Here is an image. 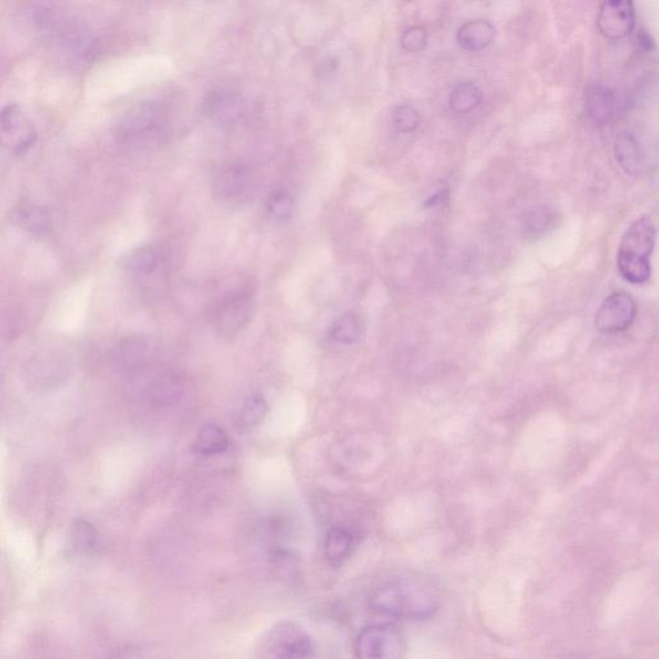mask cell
<instances>
[{
	"mask_svg": "<svg viewBox=\"0 0 659 659\" xmlns=\"http://www.w3.org/2000/svg\"><path fill=\"white\" fill-rule=\"evenodd\" d=\"M160 265V253L152 246L138 247L127 258V268L134 275H150Z\"/></svg>",
	"mask_w": 659,
	"mask_h": 659,
	"instance_id": "obj_20",
	"label": "cell"
},
{
	"mask_svg": "<svg viewBox=\"0 0 659 659\" xmlns=\"http://www.w3.org/2000/svg\"><path fill=\"white\" fill-rule=\"evenodd\" d=\"M204 110L213 121L232 125L240 120L244 112V99L240 93L228 88H216L204 100Z\"/></svg>",
	"mask_w": 659,
	"mask_h": 659,
	"instance_id": "obj_10",
	"label": "cell"
},
{
	"mask_svg": "<svg viewBox=\"0 0 659 659\" xmlns=\"http://www.w3.org/2000/svg\"><path fill=\"white\" fill-rule=\"evenodd\" d=\"M70 375V366L59 356L37 357L31 361L27 378L30 385L39 391H52L64 384V379Z\"/></svg>",
	"mask_w": 659,
	"mask_h": 659,
	"instance_id": "obj_11",
	"label": "cell"
},
{
	"mask_svg": "<svg viewBox=\"0 0 659 659\" xmlns=\"http://www.w3.org/2000/svg\"><path fill=\"white\" fill-rule=\"evenodd\" d=\"M146 354V340L142 337H133L122 341L119 350V362L125 369H131L141 363Z\"/></svg>",
	"mask_w": 659,
	"mask_h": 659,
	"instance_id": "obj_23",
	"label": "cell"
},
{
	"mask_svg": "<svg viewBox=\"0 0 659 659\" xmlns=\"http://www.w3.org/2000/svg\"><path fill=\"white\" fill-rule=\"evenodd\" d=\"M97 539H99V533L92 523L86 519H78L72 524L71 541L78 551L93 550L94 546L97 545Z\"/></svg>",
	"mask_w": 659,
	"mask_h": 659,
	"instance_id": "obj_22",
	"label": "cell"
},
{
	"mask_svg": "<svg viewBox=\"0 0 659 659\" xmlns=\"http://www.w3.org/2000/svg\"><path fill=\"white\" fill-rule=\"evenodd\" d=\"M635 8L629 0H611L602 3L599 9L598 29L610 40L623 39L635 27Z\"/></svg>",
	"mask_w": 659,
	"mask_h": 659,
	"instance_id": "obj_9",
	"label": "cell"
},
{
	"mask_svg": "<svg viewBox=\"0 0 659 659\" xmlns=\"http://www.w3.org/2000/svg\"><path fill=\"white\" fill-rule=\"evenodd\" d=\"M171 127V115L162 100L138 103L125 115L120 125V137L125 143L136 147H152L164 142Z\"/></svg>",
	"mask_w": 659,
	"mask_h": 659,
	"instance_id": "obj_3",
	"label": "cell"
},
{
	"mask_svg": "<svg viewBox=\"0 0 659 659\" xmlns=\"http://www.w3.org/2000/svg\"><path fill=\"white\" fill-rule=\"evenodd\" d=\"M258 184L256 173L241 162L223 164L216 171L213 188L219 199L225 201H244L249 199Z\"/></svg>",
	"mask_w": 659,
	"mask_h": 659,
	"instance_id": "obj_7",
	"label": "cell"
},
{
	"mask_svg": "<svg viewBox=\"0 0 659 659\" xmlns=\"http://www.w3.org/2000/svg\"><path fill=\"white\" fill-rule=\"evenodd\" d=\"M401 44L406 52H420L428 44V31L423 26L410 27L402 36Z\"/></svg>",
	"mask_w": 659,
	"mask_h": 659,
	"instance_id": "obj_27",
	"label": "cell"
},
{
	"mask_svg": "<svg viewBox=\"0 0 659 659\" xmlns=\"http://www.w3.org/2000/svg\"><path fill=\"white\" fill-rule=\"evenodd\" d=\"M496 30L494 25L483 18L470 20L461 25L457 30V43L461 48L470 52H479L494 42Z\"/></svg>",
	"mask_w": 659,
	"mask_h": 659,
	"instance_id": "obj_13",
	"label": "cell"
},
{
	"mask_svg": "<svg viewBox=\"0 0 659 659\" xmlns=\"http://www.w3.org/2000/svg\"><path fill=\"white\" fill-rule=\"evenodd\" d=\"M636 43H638V48L644 53H651L654 49V39H653L651 33L644 29L639 30L638 36H636Z\"/></svg>",
	"mask_w": 659,
	"mask_h": 659,
	"instance_id": "obj_30",
	"label": "cell"
},
{
	"mask_svg": "<svg viewBox=\"0 0 659 659\" xmlns=\"http://www.w3.org/2000/svg\"><path fill=\"white\" fill-rule=\"evenodd\" d=\"M616 93L602 83H592L586 88L585 110L590 120L598 125L610 122L617 114Z\"/></svg>",
	"mask_w": 659,
	"mask_h": 659,
	"instance_id": "obj_12",
	"label": "cell"
},
{
	"mask_svg": "<svg viewBox=\"0 0 659 659\" xmlns=\"http://www.w3.org/2000/svg\"><path fill=\"white\" fill-rule=\"evenodd\" d=\"M293 199L290 194L285 193H277L272 194L268 201L269 214L276 219H287L293 213Z\"/></svg>",
	"mask_w": 659,
	"mask_h": 659,
	"instance_id": "obj_28",
	"label": "cell"
},
{
	"mask_svg": "<svg viewBox=\"0 0 659 659\" xmlns=\"http://www.w3.org/2000/svg\"><path fill=\"white\" fill-rule=\"evenodd\" d=\"M614 155L621 168L629 174H636L643 166L642 151L636 138L630 133H621L614 142Z\"/></svg>",
	"mask_w": 659,
	"mask_h": 659,
	"instance_id": "obj_16",
	"label": "cell"
},
{
	"mask_svg": "<svg viewBox=\"0 0 659 659\" xmlns=\"http://www.w3.org/2000/svg\"><path fill=\"white\" fill-rule=\"evenodd\" d=\"M638 315L636 300L627 293L610 295L595 316L596 329L604 334H620L635 321Z\"/></svg>",
	"mask_w": 659,
	"mask_h": 659,
	"instance_id": "obj_8",
	"label": "cell"
},
{
	"mask_svg": "<svg viewBox=\"0 0 659 659\" xmlns=\"http://www.w3.org/2000/svg\"><path fill=\"white\" fill-rule=\"evenodd\" d=\"M316 645L312 636L299 624L282 621L260 639L258 659H310Z\"/></svg>",
	"mask_w": 659,
	"mask_h": 659,
	"instance_id": "obj_4",
	"label": "cell"
},
{
	"mask_svg": "<svg viewBox=\"0 0 659 659\" xmlns=\"http://www.w3.org/2000/svg\"><path fill=\"white\" fill-rule=\"evenodd\" d=\"M37 133L29 116L16 103L0 110V149L11 155L27 152L37 142Z\"/></svg>",
	"mask_w": 659,
	"mask_h": 659,
	"instance_id": "obj_6",
	"label": "cell"
},
{
	"mask_svg": "<svg viewBox=\"0 0 659 659\" xmlns=\"http://www.w3.org/2000/svg\"><path fill=\"white\" fill-rule=\"evenodd\" d=\"M551 214L549 209L536 208L530 210L526 216V234L530 236H538L548 230L551 223Z\"/></svg>",
	"mask_w": 659,
	"mask_h": 659,
	"instance_id": "obj_25",
	"label": "cell"
},
{
	"mask_svg": "<svg viewBox=\"0 0 659 659\" xmlns=\"http://www.w3.org/2000/svg\"><path fill=\"white\" fill-rule=\"evenodd\" d=\"M404 649L403 635L393 624L367 626L354 642L356 659H402Z\"/></svg>",
	"mask_w": 659,
	"mask_h": 659,
	"instance_id": "obj_5",
	"label": "cell"
},
{
	"mask_svg": "<svg viewBox=\"0 0 659 659\" xmlns=\"http://www.w3.org/2000/svg\"><path fill=\"white\" fill-rule=\"evenodd\" d=\"M354 548L353 535L343 527L329 530L325 539V557L332 566L343 564L350 557Z\"/></svg>",
	"mask_w": 659,
	"mask_h": 659,
	"instance_id": "obj_14",
	"label": "cell"
},
{
	"mask_svg": "<svg viewBox=\"0 0 659 659\" xmlns=\"http://www.w3.org/2000/svg\"><path fill=\"white\" fill-rule=\"evenodd\" d=\"M251 303L246 298H236L223 307L219 316V325L222 331L235 334L250 321Z\"/></svg>",
	"mask_w": 659,
	"mask_h": 659,
	"instance_id": "obj_15",
	"label": "cell"
},
{
	"mask_svg": "<svg viewBox=\"0 0 659 659\" xmlns=\"http://www.w3.org/2000/svg\"><path fill=\"white\" fill-rule=\"evenodd\" d=\"M448 197H450V191H448V188H439L437 193L433 194L432 196H429L428 199H426L424 205H425V208H439V206H444L447 204Z\"/></svg>",
	"mask_w": 659,
	"mask_h": 659,
	"instance_id": "obj_29",
	"label": "cell"
},
{
	"mask_svg": "<svg viewBox=\"0 0 659 659\" xmlns=\"http://www.w3.org/2000/svg\"><path fill=\"white\" fill-rule=\"evenodd\" d=\"M655 234L654 222L648 215L640 216L624 232L617 256L618 271L624 280L635 285L649 281Z\"/></svg>",
	"mask_w": 659,
	"mask_h": 659,
	"instance_id": "obj_2",
	"label": "cell"
},
{
	"mask_svg": "<svg viewBox=\"0 0 659 659\" xmlns=\"http://www.w3.org/2000/svg\"><path fill=\"white\" fill-rule=\"evenodd\" d=\"M17 216L21 225L29 228L30 231L42 232L48 227V215L37 206H27V208L20 210Z\"/></svg>",
	"mask_w": 659,
	"mask_h": 659,
	"instance_id": "obj_26",
	"label": "cell"
},
{
	"mask_svg": "<svg viewBox=\"0 0 659 659\" xmlns=\"http://www.w3.org/2000/svg\"><path fill=\"white\" fill-rule=\"evenodd\" d=\"M482 99L483 93L480 88L473 81H464L452 89L448 103H450L451 111L456 112V114H467L478 108Z\"/></svg>",
	"mask_w": 659,
	"mask_h": 659,
	"instance_id": "obj_18",
	"label": "cell"
},
{
	"mask_svg": "<svg viewBox=\"0 0 659 659\" xmlns=\"http://www.w3.org/2000/svg\"><path fill=\"white\" fill-rule=\"evenodd\" d=\"M361 325L359 319L353 313L341 315L331 326V338L337 343L353 344L359 340Z\"/></svg>",
	"mask_w": 659,
	"mask_h": 659,
	"instance_id": "obj_21",
	"label": "cell"
},
{
	"mask_svg": "<svg viewBox=\"0 0 659 659\" xmlns=\"http://www.w3.org/2000/svg\"><path fill=\"white\" fill-rule=\"evenodd\" d=\"M392 120L395 130L401 133H411L420 125V114L415 108L410 105H401L395 108Z\"/></svg>",
	"mask_w": 659,
	"mask_h": 659,
	"instance_id": "obj_24",
	"label": "cell"
},
{
	"mask_svg": "<svg viewBox=\"0 0 659 659\" xmlns=\"http://www.w3.org/2000/svg\"><path fill=\"white\" fill-rule=\"evenodd\" d=\"M371 607L382 616L397 620H429L437 613L441 599L432 586L413 577H397L373 590Z\"/></svg>",
	"mask_w": 659,
	"mask_h": 659,
	"instance_id": "obj_1",
	"label": "cell"
},
{
	"mask_svg": "<svg viewBox=\"0 0 659 659\" xmlns=\"http://www.w3.org/2000/svg\"><path fill=\"white\" fill-rule=\"evenodd\" d=\"M230 445L228 435L225 430L215 424H208L200 430L196 442L194 445V452L201 456H215L223 454Z\"/></svg>",
	"mask_w": 659,
	"mask_h": 659,
	"instance_id": "obj_17",
	"label": "cell"
},
{
	"mask_svg": "<svg viewBox=\"0 0 659 659\" xmlns=\"http://www.w3.org/2000/svg\"><path fill=\"white\" fill-rule=\"evenodd\" d=\"M268 403L262 394L251 395L249 400L245 402L243 409L237 419V428L241 433L250 432L258 426L268 413Z\"/></svg>",
	"mask_w": 659,
	"mask_h": 659,
	"instance_id": "obj_19",
	"label": "cell"
}]
</instances>
